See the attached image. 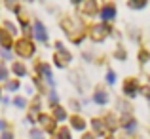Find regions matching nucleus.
<instances>
[{"label": "nucleus", "instance_id": "obj_1", "mask_svg": "<svg viewBox=\"0 0 150 139\" xmlns=\"http://www.w3.org/2000/svg\"><path fill=\"white\" fill-rule=\"evenodd\" d=\"M15 53L21 55V57H33L36 53V46L29 38H21V40L15 42Z\"/></svg>", "mask_w": 150, "mask_h": 139}, {"label": "nucleus", "instance_id": "obj_2", "mask_svg": "<svg viewBox=\"0 0 150 139\" xmlns=\"http://www.w3.org/2000/svg\"><path fill=\"white\" fill-rule=\"evenodd\" d=\"M110 31H112L110 23H97V25L91 27V33L89 34H91V40L101 42V40H105V38L110 34Z\"/></svg>", "mask_w": 150, "mask_h": 139}, {"label": "nucleus", "instance_id": "obj_3", "mask_svg": "<svg viewBox=\"0 0 150 139\" xmlns=\"http://www.w3.org/2000/svg\"><path fill=\"white\" fill-rule=\"evenodd\" d=\"M61 27L65 29V33H67V34H70V36L74 38V31H80V29H82V23H80V21H76L74 17H63Z\"/></svg>", "mask_w": 150, "mask_h": 139}, {"label": "nucleus", "instance_id": "obj_4", "mask_svg": "<svg viewBox=\"0 0 150 139\" xmlns=\"http://www.w3.org/2000/svg\"><path fill=\"white\" fill-rule=\"evenodd\" d=\"M53 61H55V65H57L59 69H63V67H67L70 61H72V55H70L67 50H63V51H57V53L53 55Z\"/></svg>", "mask_w": 150, "mask_h": 139}, {"label": "nucleus", "instance_id": "obj_5", "mask_svg": "<svg viewBox=\"0 0 150 139\" xmlns=\"http://www.w3.org/2000/svg\"><path fill=\"white\" fill-rule=\"evenodd\" d=\"M38 120H40L42 128L46 130L48 133H55V130H57V124H55V120L48 114H38Z\"/></svg>", "mask_w": 150, "mask_h": 139}, {"label": "nucleus", "instance_id": "obj_6", "mask_svg": "<svg viewBox=\"0 0 150 139\" xmlns=\"http://www.w3.org/2000/svg\"><path fill=\"white\" fill-rule=\"evenodd\" d=\"M139 84H137L135 78H127V80L124 82V95H127V97H135L137 92H139Z\"/></svg>", "mask_w": 150, "mask_h": 139}, {"label": "nucleus", "instance_id": "obj_7", "mask_svg": "<svg viewBox=\"0 0 150 139\" xmlns=\"http://www.w3.org/2000/svg\"><path fill=\"white\" fill-rule=\"evenodd\" d=\"M101 17H103V23H108L116 17V6L114 4H105L101 8Z\"/></svg>", "mask_w": 150, "mask_h": 139}, {"label": "nucleus", "instance_id": "obj_8", "mask_svg": "<svg viewBox=\"0 0 150 139\" xmlns=\"http://www.w3.org/2000/svg\"><path fill=\"white\" fill-rule=\"evenodd\" d=\"M33 29H34V36H36L38 40H40V42H48V31H46L44 23H40V21H34Z\"/></svg>", "mask_w": 150, "mask_h": 139}, {"label": "nucleus", "instance_id": "obj_9", "mask_svg": "<svg viewBox=\"0 0 150 139\" xmlns=\"http://www.w3.org/2000/svg\"><path fill=\"white\" fill-rule=\"evenodd\" d=\"M38 73H40L42 76L48 80V84L53 88V86H55V80H53V76H51V69H50L48 63H38Z\"/></svg>", "mask_w": 150, "mask_h": 139}, {"label": "nucleus", "instance_id": "obj_10", "mask_svg": "<svg viewBox=\"0 0 150 139\" xmlns=\"http://www.w3.org/2000/svg\"><path fill=\"white\" fill-rule=\"evenodd\" d=\"M122 126H124L125 132L133 133L137 130V120H135V118H131L129 114H124V116H122Z\"/></svg>", "mask_w": 150, "mask_h": 139}, {"label": "nucleus", "instance_id": "obj_11", "mask_svg": "<svg viewBox=\"0 0 150 139\" xmlns=\"http://www.w3.org/2000/svg\"><path fill=\"white\" fill-rule=\"evenodd\" d=\"M80 6H84V8H80V10L84 11L86 15H89V17H93V15L97 14V4L91 2V0H88V2H80Z\"/></svg>", "mask_w": 150, "mask_h": 139}, {"label": "nucleus", "instance_id": "obj_12", "mask_svg": "<svg viewBox=\"0 0 150 139\" xmlns=\"http://www.w3.org/2000/svg\"><path fill=\"white\" fill-rule=\"evenodd\" d=\"M93 101L97 103V105H105L106 101H108V93L105 92V90H95V92H93Z\"/></svg>", "mask_w": 150, "mask_h": 139}, {"label": "nucleus", "instance_id": "obj_13", "mask_svg": "<svg viewBox=\"0 0 150 139\" xmlns=\"http://www.w3.org/2000/svg\"><path fill=\"white\" fill-rule=\"evenodd\" d=\"M53 120L55 122H65L67 120V110L63 107H53Z\"/></svg>", "mask_w": 150, "mask_h": 139}, {"label": "nucleus", "instance_id": "obj_14", "mask_svg": "<svg viewBox=\"0 0 150 139\" xmlns=\"http://www.w3.org/2000/svg\"><path fill=\"white\" fill-rule=\"evenodd\" d=\"M0 46H2L4 50H8V48L11 46V34H8L4 29H0Z\"/></svg>", "mask_w": 150, "mask_h": 139}, {"label": "nucleus", "instance_id": "obj_15", "mask_svg": "<svg viewBox=\"0 0 150 139\" xmlns=\"http://www.w3.org/2000/svg\"><path fill=\"white\" fill-rule=\"evenodd\" d=\"M70 124H72L74 130H86V120L82 116H78V114L70 118Z\"/></svg>", "mask_w": 150, "mask_h": 139}, {"label": "nucleus", "instance_id": "obj_16", "mask_svg": "<svg viewBox=\"0 0 150 139\" xmlns=\"http://www.w3.org/2000/svg\"><path fill=\"white\" fill-rule=\"evenodd\" d=\"M11 73H13L15 76H25V74H27V69H25V65H23V63H17V61H15L13 65H11Z\"/></svg>", "mask_w": 150, "mask_h": 139}, {"label": "nucleus", "instance_id": "obj_17", "mask_svg": "<svg viewBox=\"0 0 150 139\" xmlns=\"http://www.w3.org/2000/svg\"><path fill=\"white\" fill-rule=\"evenodd\" d=\"M91 126H93V130H95L97 133H103V132H105V120L93 118V120H91Z\"/></svg>", "mask_w": 150, "mask_h": 139}, {"label": "nucleus", "instance_id": "obj_18", "mask_svg": "<svg viewBox=\"0 0 150 139\" xmlns=\"http://www.w3.org/2000/svg\"><path fill=\"white\" fill-rule=\"evenodd\" d=\"M11 103H13L17 109H25V107H27V99L25 97H19V95H17V97H13V101H11Z\"/></svg>", "mask_w": 150, "mask_h": 139}, {"label": "nucleus", "instance_id": "obj_19", "mask_svg": "<svg viewBox=\"0 0 150 139\" xmlns=\"http://www.w3.org/2000/svg\"><path fill=\"white\" fill-rule=\"evenodd\" d=\"M29 137L30 139H44V132H42V130H30L29 132Z\"/></svg>", "mask_w": 150, "mask_h": 139}, {"label": "nucleus", "instance_id": "obj_20", "mask_svg": "<svg viewBox=\"0 0 150 139\" xmlns=\"http://www.w3.org/2000/svg\"><path fill=\"white\" fill-rule=\"evenodd\" d=\"M55 139H70V130H67V128H61L57 132V137Z\"/></svg>", "mask_w": 150, "mask_h": 139}, {"label": "nucleus", "instance_id": "obj_21", "mask_svg": "<svg viewBox=\"0 0 150 139\" xmlns=\"http://www.w3.org/2000/svg\"><path fill=\"white\" fill-rule=\"evenodd\" d=\"M19 86H21V84H19L17 80H10V82L6 84V88L10 90V92H17V90H19Z\"/></svg>", "mask_w": 150, "mask_h": 139}, {"label": "nucleus", "instance_id": "obj_22", "mask_svg": "<svg viewBox=\"0 0 150 139\" xmlns=\"http://www.w3.org/2000/svg\"><path fill=\"white\" fill-rule=\"evenodd\" d=\"M114 82H116V73L108 69V73H106V84L110 86V84H114Z\"/></svg>", "mask_w": 150, "mask_h": 139}, {"label": "nucleus", "instance_id": "obj_23", "mask_svg": "<svg viewBox=\"0 0 150 139\" xmlns=\"http://www.w3.org/2000/svg\"><path fill=\"white\" fill-rule=\"evenodd\" d=\"M4 27L10 31V34H17V27H15L11 21H4Z\"/></svg>", "mask_w": 150, "mask_h": 139}, {"label": "nucleus", "instance_id": "obj_24", "mask_svg": "<svg viewBox=\"0 0 150 139\" xmlns=\"http://www.w3.org/2000/svg\"><path fill=\"white\" fill-rule=\"evenodd\" d=\"M129 6H131L133 10H143V8L146 6V2H144V0H141V2H129Z\"/></svg>", "mask_w": 150, "mask_h": 139}, {"label": "nucleus", "instance_id": "obj_25", "mask_svg": "<svg viewBox=\"0 0 150 139\" xmlns=\"http://www.w3.org/2000/svg\"><path fill=\"white\" fill-rule=\"evenodd\" d=\"M48 99H50V103H51L53 107H57V101H59V97H57V93H55V92H50Z\"/></svg>", "mask_w": 150, "mask_h": 139}, {"label": "nucleus", "instance_id": "obj_26", "mask_svg": "<svg viewBox=\"0 0 150 139\" xmlns=\"http://www.w3.org/2000/svg\"><path fill=\"white\" fill-rule=\"evenodd\" d=\"M148 59H150L148 51H144V50H143V51H141V53H139V61H141V63H146Z\"/></svg>", "mask_w": 150, "mask_h": 139}, {"label": "nucleus", "instance_id": "obj_27", "mask_svg": "<svg viewBox=\"0 0 150 139\" xmlns=\"http://www.w3.org/2000/svg\"><path fill=\"white\" fill-rule=\"evenodd\" d=\"M0 55H2L4 59H8V61H10V59H13V55H11L8 50H4V48H0Z\"/></svg>", "mask_w": 150, "mask_h": 139}, {"label": "nucleus", "instance_id": "obj_28", "mask_svg": "<svg viewBox=\"0 0 150 139\" xmlns=\"http://www.w3.org/2000/svg\"><path fill=\"white\" fill-rule=\"evenodd\" d=\"M0 80H8V69L4 65H0Z\"/></svg>", "mask_w": 150, "mask_h": 139}, {"label": "nucleus", "instance_id": "obj_29", "mask_svg": "<svg viewBox=\"0 0 150 139\" xmlns=\"http://www.w3.org/2000/svg\"><path fill=\"white\" fill-rule=\"evenodd\" d=\"M0 139H13V133L6 130V132H2V133H0Z\"/></svg>", "mask_w": 150, "mask_h": 139}, {"label": "nucleus", "instance_id": "obj_30", "mask_svg": "<svg viewBox=\"0 0 150 139\" xmlns=\"http://www.w3.org/2000/svg\"><path fill=\"white\" fill-rule=\"evenodd\" d=\"M139 92H141V93H143V95H144V97H148V99H150V88H148V86H143V88H141V90H139Z\"/></svg>", "mask_w": 150, "mask_h": 139}, {"label": "nucleus", "instance_id": "obj_31", "mask_svg": "<svg viewBox=\"0 0 150 139\" xmlns=\"http://www.w3.org/2000/svg\"><path fill=\"white\" fill-rule=\"evenodd\" d=\"M29 29H30V27H29V21H25V19H23V21H21V31H23V33H29Z\"/></svg>", "mask_w": 150, "mask_h": 139}, {"label": "nucleus", "instance_id": "obj_32", "mask_svg": "<svg viewBox=\"0 0 150 139\" xmlns=\"http://www.w3.org/2000/svg\"><path fill=\"white\" fill-rule=\"evenodd\" d=\"M127 55H125V51H122V50H118L116 51V59H125Z\"/></svg>", "mask_w": 150, "mask_h": 139}, {"label": "nucleus", "instance_id": "obj_33", "mask_svg": "<svg viewBox=\"0 0 150 139\" xmlns=\"http://www.w3.org/2000/svg\"><path fill=\"white\" fill-rule=\"evenodd\" d=\"M0 130H2V132H6V122H4V120H0Z\"/></svg>", "mask_w": 150, "mask_h": 139}, {"label": "nucleus", "instance_id": "obj_34", "mask_svg": "<svg viewBox=\"0 0 150 139\" xmlns=\"http://www.w3.org/2000/svg\"><path fill=\"white\" fill-rule=\"evenodd\" d=\"M82 139H93V133H84V137Z\"/></svg>", "mask_w": 150, "mask_h": 139}, {"label": "nucleus", "instance_id": "obj_35", "mask_svg": "<svg viewBox=\"0 0 150 139\" xmlns=\"http://www.w3.org/2000/svg\"><path fill=\"white\" fill-rule=\"evenodd\" d=\"M106 139H114V137H106Z\"/></svg>", "mask_w": 150, "mask_h": 139}, {"label": "nucleus", "instance_id": "obj_36", "mask_svg": "<svg viewBox=\"0 0 150 139\" xmlns=\"http://www.w3.org/2000/svg\"><path fill=\"white\" fill-rule=\"evenodd\" d=\"M0 99H2V93H0Z\"/></svg>", "mask_w": 150, "mask_h": 139}]
</instances>
